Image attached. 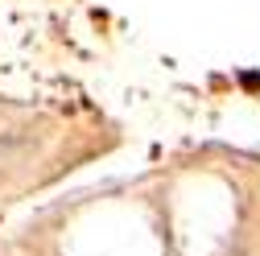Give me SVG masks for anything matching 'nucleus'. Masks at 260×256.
<instances>
[]
</instances>
